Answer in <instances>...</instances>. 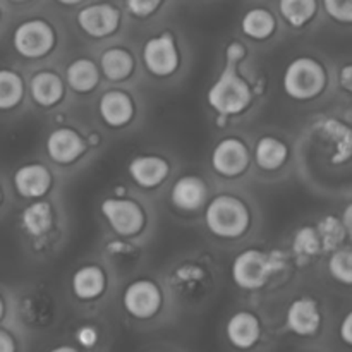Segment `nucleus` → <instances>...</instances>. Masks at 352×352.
Returning <instances> with one entry per match:
<instances>
[{"instance_id":"f257e3e1","label":"nucleus","mask_w":352,"mask_h":352,"mask_svg":"<svg viewBox=\"0 0 352 352\" xmlns=\"http://www.w3.org/2000/svg\"><path fill=\"white\" fill-rule=\"evenodd\" d=\"M287 261L280 251L246 250L236 256L232 263V280L244 291H256L268 282L274 274L284 270Z\"/></svg>"},{"instance_id":"f03ea898","label":"nucleus","mask_w":352,"mask_h":352,"mask_svg":"<svg viewBox=\"0 0 352 352\" xmlns=\"http://www.w3.org/2000/svg\"><path fill=\"white\" fill-rule=\"evenodd\" d=\"M237 62L227 58L226 67L212 88L208 89V103L222 117L237 116L251 102V89L236 71Z\"/></svg>"},{"instance_id":"7ed1b4c3","label":"nucleus","mask_w":352,"mask_h":352,"mask_svg":"<svg viewBox=\"0 0 352 352\" xmlns=\"http://www.w3.org/2000/svg\"><path fill=\"white\" fill-rule=\"evenodd\" d=\"M205 223L213 236L236 239L246 232L250 226V212L246 205L234 196H217L206 206Z\"/></svg>"},{"instance_id":"20e7f679","label":"nucleus","mask_w":352,"mask_h":352,"mask_svg":"<svg viewBox=\"0 0 352 352\" xmlns=\"http://www.w3.org/2000/svg\"><path fill=\"white\" fill-rule=\"evenodd\" d=\"M327 76L325 67L318 60L311 57H298L285 67L282 85L284 91L291 98L299 100V102H308V100L316 98L327 88Z\"/></svg>"},{"instance_id":"39448f33","label":"nucleus","mask_w":352,"mask_h":352,"mask_svg":"<svg viewBox=\"0 0 352 352\" xmlns=\"http://www.w3.org/2000/svg\"><path fill=\"white\" fill-rule=\"evenodd\" d=\"M55 33L50 24L41 19H30L14 30L12 45L24 58H41L54 48Z\"/></svg>"},{"instance_id":"423d86ee","label":"nucleus","mask_w":352,"mask_h":352,"mask_svg":"<svg viewBox=\"0 0 352 352\" xmlns=\"http://www.w3.org/2000/svg\"><path fill=\"white\" fill-rule=\"evenodd\" d=\"M102 213L112 230L119 236L129 237L140 232L144 226V213L136 201L122 198H109L102 203Z\"/></svg>"},{"instance_id":"0eeeda50","label":"nucleus","mask_w":352,"mask_h":352,"mask_svg":"<svg viewBox=\"0 0 352 352\" xmlns=\"http://www.w3.org/2000/svg\"><path fill=\"white\" fill-rule=\"evenodd\" d=\"M124 309L136 320H150L160 311L162 292L151 280L131 282L122 296Z\"/></svg>"},{"instance_id":"6e6552de","label":"nucleus","mask_w":352,"mask_h":352,"mask_svg":"<svg viewBox=\"0 0 352 352\" xmlns=\"http://www.w3.org/2000/svg\"><path fill=\"white\" fill-rule=\"evenodd\" d=\"M143 62L148 71L158 78H167L177 69L179 54L170 33H162L148 40L143 47Z\"/></svg>"},{"instance_id":"1a4fd4ad","label":"nucleus","mask_w":352,"mask_h":352,"mask_svg":"<svg viewBox=\"0 0 352 352\" xmlns=\"http://www.w3.org/2000/svg\"><path fill=\"white\" fill-rule=\"evenodd\" d=\"M250 164L246 144L237 138H226L212 153V167L223 177H236L243 174Z\"/></svg>"},{"instance_id":"9d476101","label":"nucleus","mask_w":352,"mask_h":352,"mask_svg":"<svg viewBox=\"0 0 352 352\" xmlns=\"http://www.w3.org/2000/svg\"><path fill=\"white\" fill-rule=\"evenodd\" d=\"M120 14L110 3H95L79 10L78 24L88 36L105 38L119 28Z\"/></svg>"},{"instance_id":"9b49d317","label":"nucleus","mask_w":352,"mask_h":352,"mask_svg":"<svg viewBox=\"0 0 352 352\" xmlns=\"http://www.w3.org/2000/svg\"><path fill=\"white\" fill-rule=\"evenodd\" d=\"M285 325L299 337L315 336L322 325V313L311 298H299L289 305L285 313Z\"/></svg>"},{"instance_id":"f8f14e48","label":"nucleus","mask_w":352,"mask_h":352,"mask_svg":"<svg viewBox=\"0 0 352 352\" xmlns=\"http://www.w3.org/2000/svg\"><path fill=\"white\" fill-rule=\"evenodd\" d=\"M85 141L76 131L69 127L52 131L47 138V153L54 162L60 165L72 164L85 153Z\"/></svg>"},{"instance_id":"ddd939ff","label":"nucleus","mask_w":352,"mask_h":352,"mask_svg":"<svg viewBox=\"0 0 352 352\" xmlns=\"http://www.w3.org/2000/svg\"><path fill=\"white\" fill-rule=\"evenodd\" d=\"M52 186V175L41 164L23 165L14 174V188L26 199H38L47 195Z\"/></svg>"},{"instance_id":"4468645a","label":"nucleus","mask_w":352,"mask_h":352,"mask_svg":"<svg viewBox=\"0 0 352 352\" xmlns=\"http://www.w3.org/2000/svg\"><path fill=\"white\" fill-rule=\"evenodd\" d=\"M226 333L229 342L232 344L236 349H253L261 336L260 320H258L253 313L239 311L229 318L226 327Z\"/></svg>"},{"instance_id":"2eb2a0df","label":"nucleus","mask_w":352,"mask_h":352,"mask_svg":"<svg viewBox=\"0 0 352 352\" xmlns=\"http://www.w3.org/2000/svg\"><path fill=\"white\" fill-rule=\"evenodd\" d=\"M129 175L140 188H157L167 179L168 164L155 155H141L131 160Z\"/></svg>"},{"instance_id":"dca6fc26","label":"nucleus","mask_w":352,"mask_h":352,"mask_svg":"<svg viewBox=\"0 0 352 352\" xmlns=\"http://www.w3.org/2000/svg\"><path fill=\"white\" fill-rule=\"evenodd\" d=\"M98 112L103 122L110 127H122L131 122L134 116L133 100L127 93L112 89L102 95L98 102Z\"/></svg>"},{"instance_id":"f3484780","label":"nucleus","mask_w":352,"mask_h":352,"mask_svg":"<svg viewBox=\"0 0 352 352\" xmlns=\"http://www.w3.org/2000/svg\"><path fill=\"white\" fill-rule=\"evenodd\" d=\"M170 199L182 212H195L206 201V184L195 175H184L172 188Z\"/></svg>"},{"instance_id":"a211bd4d","label":"nucleus","mask_w":352,"mask_h":352,"mask_svg":"<svg viewBox=\"0 0 352 352\" xmlns=\"http://www.w3.org/2000/svg\"><path fill=\"white\" fill-rule=\"evenodd\" d=\"M105 275H103L102 268L93 267H82L72 275L71 287L72 292L81 301H93V299L100 298L105 291Z\"/></svg>"},{"instance_id":"6ab92c4d","label":"nucleus","mask_w":352,"mask_h":352,"mask_svg":"<svg viewBox=\"0 0 352 352\" xmlns=\"http://www.w3.org/2000/svg\"><path fill=\"white\" fill-rule=\"evenodd\" d=\"M30 93L41 107H54L64 96V82L55 72L41 71L31 78Z\"/></svg>"},{"instance_id":"aec40b11","label":"nucleus","mask_w":352,"mask_h":352,"mask_svg":"<svg viewBox=\"0 0 352 352\" xmlns=\"http://www.w3.org/2000/svg\"><path fill=\"white\" fill-rule=\"evenodd\" d=\"M322 134L332 146V162L342 164L352 155V131L344 124L330 119L322 124Z\"/></svg>"},{"instance_id":"412c9836","label":"nucleus","mask_w":352,"mask_h":352,"mask_svg":"<svg viewBox=\"0 0 352 352\" xmlns=\"http://www.w3.org/2000/svg\"><path fill=\"white\" fill-rule=\"evenodd\" d=\"M21 226L30 236L40 237L47 234L54 226V212L45 201L31 203L21 213Z\"/></svg>"},{"instance_id":"4be33fe9","label":"nucleus","mask_w":352,"mask_h":352,"mask_svg":"<svg viewBox=\"0 0 352 352\" xmlns=\"http://www.w3.org/2000/svg\"><path fill=\"white\" fill-rule=\"evenodd\" d=\"M100 67L110 81H124L134 71V60L124 48H109L100 58Z\"/></svg>"},{"instance_id":"5701e85b","label":"nucleus","mask_w":352,"mask_h":352,"mask_svg":"<svg viewBox=\"0 0 352 352\" xmlns=\"http://www.w3.org/2000/svg\"><path fill=\"white\" fill-rule=\"evenodd\" d=\"M98 79V67L89 58H78L69 65L67 72H65V81L78 93H89L91 89H95Z\"/></svg>"},{"instance_id":"b1692460","label":"nucleus","mask_w":352,"mask_h":352,"mask_svg":"<svg viewBox=\"0 0 352 352\" xmlns=\"http://www.w3.org/2000/svg\"><path fill=\"white\" fill-rule=\"evenodd\" d=\"M254 158L258 167L263 170H277L287 160V146L277 138L265 136L256 143Z\"/></svg>"},{"instance_id":"393cba45","label":"nucleus","mask_w":352,"mask_h":352,"mask_svg":"<svg viewBox=\"0 0 352 352\" xmlns=\"http://www.w3.org/2000/svg\"><path fill=\"white\" fill-rule=\"evenodd\" d=\"M241 28L243 33L253 40H267L275 31V19L268 10L251 9L244 14Z\"/></svg>"},{"instance_id":"a878e982","label":"nucleus","mask_w":352,"mask_h":352,"mask_svg":"<svg viewBox=\"0 0 352 352\" xmlns=\"http://www.w3.org/2000/svg\"><path fill=\"white\" fill-rule=\"evenodd\" d=\"M322 251V241H320L318 232H316V227H301L294 234V239H292V253L298 258V261H301V263L311 261Z\"/></svg>"},{"instance_id":"bb28decb","label":"nucleus","mask_w":352,"mask_h":352,"mask_svg":"<svg viewBox=\"0 0 352 352\" xmlns=\"http://www.w3.org/2000/svg\"><path fill=\"white\" fill-rule=\"evenodd\" d=\"M23 96V78L10 69H0V110H10L17 107Z\"/></svg>"},{"instance_id":"cd10ccee","label":"nucleus","mask_w":352,"mask_h":352,"mask_svg":"<svg viewBox=\"0 0 352 352\" xmlns=\"http://www.w3.org/2000/svg\"><path fill=\"white\" fill-rule=\"evenodd\" d=\"M278 10L291 26L301 28L316 14V0H278Z\"/></svg>"},{"instance_id":"c85d7f7f","label":"nucleus","mask_w":352,"mask_h":352,"mask_svg":"<svg viewBox=\"0 0 352 352\" xmlns=\"http://www.w3.org/2000/svg\"><path fill=\"white\" fill-rule=\"evenodd\" d=\"M316 232H318L320 241H322L323 251H336L337 248L342 246L347 234L342 226V220L336 215H327L316 223Z\"/></svg>"},{"instance_id":"c756f323","label":"nucleus","mask_w":352,"mask_h":352,"mask_svg":"<svg viewBox=\"0 0 352 352\" xmlns=\"http://www.w3.org/2000/svg\"><path fill=\"white\" fill-rule=\"evenodd\" d=\"M329 274L342 285H352V248H337L329 258Z\"/></svg>"},{"instance_id":"7c9ffc66","label":"nucleus","mask_w":352,"mask_h":352,"mask_svg":"<svg viewBox=\"0 0 352 352\" xmlns=\"http://www.w3.org/2000/svg\"><path fill=\"white\" fill-rule=\"evenodd\" d=\"M327 14L340 24H352V0H322Z\"/></svg>"},{"instance_id":"2f4dec72","label":"nucleus","mask_w":352,"mask_h":352,"mask_svg":"<svg viewBox=\"0 0 352 352\" xmlns=\"http://www.w3.org/2000/svg\"><path fill=\"white\" fill-rule=\"evenodd\" d=\"M164 0H126L127 10L136 17H146L160 7Z\"/></svg>"},{"instance_id":"473e14b6","label":"nucleus","mask_w":352,"mask_h":352,"mask_svg":"<svg viewBox=\"0 0 352 352\" xmlns=\"http://www.w3.org/2000/svg\"><path fill=\"white\" fill-rule=\"evenodd\" d=\"M76 339L82 347H93L96 344V339H98V333L93 327H82L76 333Z\"/></svg>"},{"instance_id":"72a5a7b5","label":"nucleus","mask_w":352,"mask_h":352,"mask_svg":"<svg viewBox=\"0 0 352 352\" xmlns=\"http://www.w3.org/2000/svg\"><path fill=\"white\" fill-rule=\"evenodd\" d=\"M0 352H17L16 339L6 329H0Z\"/></svg>"},{"instance_id":"f704fd0d","label":"nucleus","mask_w":352,"mask_h":352,"mask_svg":"<svg viewBox=\"0 0 352 352\" xmlns=\"http://www.w3.org/2000/svg\"><path fill=\"white\" fill-rule=\"evenodd\" d=\"M340 339L347 344V346H352V311L347 313L344 316L342 323H340Z\"/></svg>"},{"instance_id":"c9c22d12","label":"nucleus","mask_w":352,"mask_h":352,"mask_svg":"<svg viewBox=\"0 0 352 352\" xmlns=\"http://www.w3.org/2000/svg\"><path fill=\"white\" fill-rule=\"evenodd\" d=\"M339 82L346 91L352 93V64H346L339 72Z\"/></svg>"},{"instance_id":"e433bc0d","label":"nucleus","mask_w":352,"mask_h":352,"mask_svg":"<svg viewBox=\"0 0 352 352\" xmlns=\"http://www.w3.org/2000/svg\"><path fill=\"white\" fill-rule=\"evenodd\" d=\"M244 54H246V50H244L243 45H241V43H230L229 47H227L226 58H229V60H234V62H239L241 58L244 57Z\"/></svg>"},{"instance_id":"4c0bfd02","label":"nucleus","mask_w":352,"mask_h":352,"mask_svg":"<svg viewBox=\"0 0 352 352\" xmlns=\"http://www.w3.org/2000/svg\"><path fill=\"white\" fill-rule=\"evenodd\" d=\"M340 220H342V226H344V229H346L347 237L352 239V203H349V205L344 208Z\"/></svg>"},{"instance_id":"58836bf2","label":"nucleus","mask_w":352,"mask_h":352,"mask_svg":"<svg viewBox=\"0 0 352 352\" xmlns=\"http://www.w3.org/2000/svg\"><path fill=\"white\" fill-rule=\"evenodd\" d=\"M48 352H79V351L71 346H58V347H54V349H50Z\"/></svg>"},{"instance_id":"ea45409f","label":"nucleus","mask_w":352,"mask_h":352,"mask_svg":"<svg viewBox=\"0 0 352 352\" xmlns=\"http://www.w3.org/2000/svg\"><path fill=\"white\" fill-rule=\"evenodd\" d=\"M57 2L64 3V6H74V3H79V2H82V0H57Z\"/></svg>"},{"instance_id":"a19ab883","label":"nucleus","mask_w":352,"mask_h":352,"mask_svg":"<svg viewBox=\"0 0 352 352\" xmlns=\"http://www.w3.org/2000/svg\"><path fill=\"white\" fill-rule=\"evenodd\" d=\"M3 315H6V305H3L2 298H0V322H2Z\"/></svg>"},{"instance_id":"79ce46f5","label":"nucleus","mask_w":352,"mask_h":352,"mask_svg":"<svg viewBox=\"0 0 352 352\" xmlns=\"http://www.w3.org/2000/svg\"><path fill=\"white\" fill-rule=\"evenodd\" d=\"M10 2H26V0H10Z\"/></svg>"},{"instance_id":"37998d69","label":"nucleus","mask_w":352,"mask_h":352,"mask_svg":"<svg viewBox=\"0 0 352 352\" xmlns=\"http://www.w3.org/2000/svg\"><path fill=\"white\" fill-rule=\"evenodd\" d=\"M0 203H2V191H0Z\"/></svg>"}]
</instances>
